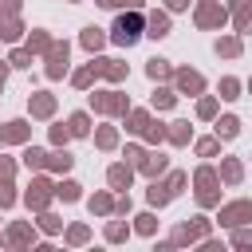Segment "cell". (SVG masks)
I'll use <instances>...</instances> for the list:
<instances>
[{"mask_svg":"<svg viewBox=\"0 0 252 252\" xmlns=\"http://www.w3.org/2000/svg\"><path fill=\"white\" fill-rule=\"evenodd\" d=\"M142 35V16L138 12H130V16H118V24H114V43H134Z\"/></svg>","mask_w":252,"mask_h":252,"instance_id":"obj_1","label":"cell"},{"mask_svg":"<svg viewBox=\"0 0 252 252\" xmlns=\"http://www.w3.org/2000/svg\"><path fill=\"white\" fill-rule=\"evenodd\" d=\"M91 106L102 110V114H126V98L118 91H102V94H91Z\"/></svg>","mask_w":252,"mask_h":252,"instance_id":"obj_2","label":"cell"},{"mask_svg":"<svg viewBox=\"0 0 252 252\" xmlns=\"http://www.w3.org/2000/svg\"><path fill=\"white\" fill-rule=\"evenodd\" d=\"M197 24H201V28H220V24H224V8H220L217 0H201V4H197Z\"/></svg>","mask_w":252,"mask_h":252,"instance_id":"obj_3","label":"cell"},{"mask_svg":"<svg viewBox=\"0 0 252 252\" xmlns=\"http://www.w3.org/2000/svg\"><path fill=\"white\" fill-rule=\"evenodd\" d=\"M244 220H252V201H232V205H224L220 209V224H244Z\"/></svg>","mask_w":252,"mask_h":252,"instance_id":"obj_4","label":"cell"},{"mask_svg":"<svg viewBox=\"0 0 252 252\" xmlns=\"http://www.w3.org/2000/svg\"><path fill=\"white\" fill-rule=\"evenodd\" d=\"M197 185H201L197 189V201L201 205H213L217 201V173L213 169H197Z\"/></svg>","mask_w":252,"mask_h":252,"instance_id":"obj_5","label":"cell"},{"mask_svg":"<svg viewBox=\"0 0 252 252\" xmlns=\"http://www.w3.org/2000/svg\"><path fill=\"white\" fill-rule=\"evenodd\" d=\"M47 51H51V55H47V59H51V63H47V75L59 79V75L67 71V43H51Z\"/></svg>","mask_w":252,"mask_h":252,"instance_id":"obj_6","label":"cell"},{"mask_svg":"<svg viewBox=\"0 0 252 252\" xmlns=\"http://www.w3.org/2000/svg\"><path fill=\"white\" fill-rule=\"evenodd\" d=\"M205 232H209V224H205V217H193V224H181L173 240H177V244H185V240H197V236H205Z\"/></svg>","mask_w":252,"mask_h":252,"instance_id":"obj_7","label":"cell"},{"mask_svg":"<svg viewBox=\"0 0 252 252\" xmlns=\"http://www.w3.org/2000/svg\"><path fill=\"white\" fill-rule=\"evenodd\" d=\"M177 87H181L185 94H201V91H205V79H201L197 71H177Z\"/></svg>","mask_w":252,"mask_h":252,"instance_id":"obj_8","label":"cell"},{"mask_svg":"<svg viewBox=\"0 0 252 252\" xmlns=\"http://www.w3.org/2000/svg\"><path fill=\"white\" fill-rule=\"evenodd\" d=\"M146 28H150L154 39H161V35H169V16H165V12H150V16H146Z\"/></svg>","mask_w":252,"mask_h":252,"instance_id":"obj_9","label":"cell"},{"mask_svg":"<svg viewBox=\"0 0 252 252\" xmlns=\"http://www.w3.org/2000/svg\"><path fill=\"white\" fill-rule=\"evenodd\" d=\"M47 197H51V185L39 177V181L28 189V205H32V209H43V205H47Z\"/></svg>","mask_w":252,"mask_h":252,"instance_id":"obj_10","label":"cell"},{"mask_svg":"<svg viewBox=\"0 0 252 252\" xmlns=\"http://www.w3.org/2000/svg\"><path fill=\"white\" fill-rule=\"evenodd\" d=\"M94 71L106 75V79H126V67L118 59H94Z\"/></svg>","mask_w":252,"mask_h":252,"instance_id":"obj_11","label":"cell"},{"mask_svg":"<svg viewBox=\"0 0 252 252\" xmlns=\"http://www.w3.org/2000/svg\"><path fill=\"white\" fill-rule=\"evenodd\" d=\"M24 138H28V122H20V118L0 130V142H24Z\"/></svg>","mask_w":252,"mask_h":252,"instance_id":"obj_12","label":"cell"},{"mask_svg":"<svg viewBox=\"0 0 252 252\" xmlns=\"http://www.w3.org/2000/svg\"><path fill=\"white\" fill-rule=\"evenodd\" d=\"M51 110H55V98L51 94H32V114L35 118H47Z\"/></svg>","mask_w":252,"mask_h":252,"instance_id":"obj_13","label":"cell"},{"mask_svg":"<svg viewBox=\"0 0 252 252\" xmlns=\"http://www.w3.org/2000/svg\"><path fill=\"white\" fill-rule=\"evenodd\" d=\"M102 43H106V35H102L94 24H91V28H83V47H87V51H98Z\"/></svg>","mask_w":252,"mask_h":252,"instance_id":"obj_14","label":"cell"},{"mask_svg":"<svg viewBox=\"0 0 252 252\" xmlns=\"http://www.w3.org/2000/svg\"><path fill=\"white\" fill-rule=\"evenodd\" d=\"M106 177H110V185H114V189H126V185H130V165H110V173H106Z\"/></svg>","mask_w":252,"mask_h":252,"instance_id":"obj_15","label":"cell"},{"mask_svg":"<svg viewBox=\"0 0 252 252\" xmlns=\"http://www.w3.org/2000/svg\"><path fill=\"white\" fill-rule=\"evenodd\" d=\"M169 197H173V185H169V181H165V185H158V181L150 185V205H165Z\"/></svg>","mask_w":252,"mask_h":252,"instance_id":"obj_16","label":"cell"},{"mask_svg":"<svg viewBox=\"0 0 252 252\" xmlns=\"http://www.w3.org/2000/svg\"><path fill=\"white\" fill-rule=\"evenodd\" d=\"M236 130H240V122H236L232 114H224V118L217 122V138H236Z\"/></svg>","mask_w":252,"mask_h":252,"instance_id":"obj_17","label":"cell"},{"mask_svg":"<svg viewBox=\"0 0 252 252\" xmlns=\"http://www.w3.org/2000/svg\"><path fill=\"white\" fill-rule=\"evenodd\" d=\"M220 177H224V181H232V185H236V181H240V177H244V169H240V161H236V158H228V161H224V165H220Z\"/></svg>","mask_w":252,"mask_h":252,"instance_id":"obj_18","label":"cell"},{"mask_svg":"<svg viewBox=\"0 0 252 252\" xmlns=\"http://www.w3.org/2000/svg\"><path fill=\"white\" fill-rule=\"evenodd\" d=\"M142 169H146L150 177H158V173L165 169V158H161V154H150V158H142Z\"/></svg>","mask_w":252,"mask_h":252,"instance_id":"obj_19","label":"cell"},{"mask_svg":"<svg viewBox=\"0 0 252 252\" xmlns=\"http://www.w3.org/2000/svg\"><path fill=\"white\" fill-rule=\"evenodd\" d=\"M8 240H12V244H28V240H32V228H28V224H12V228H8Z\"/></svg>","mask_w":252,"mask_h":252,"instance_id":"obj_20","label":"cell"},{"mask_svg":"<svg viewBox=\"0 0 252 252\" xmlns=\"http://www.w3.org/2000/svg\"><path fill=\"white\" fill-rule=\"evenodd\" d=\"M146 71H150V79H169V63L165 59H150Z\"/></svg>","mask_w":252,"mask_h":252,"instance_id":"obj_21","label":"cell"},{"mask_svg":"<svg viewBox=\"0 0 252 252\" xmlns=\"http://www.w3.org/2000/svg\"><path fill=\"white\" fill-rule=\"evenodd\" d=\"M169 138H173L177 146H185V142H189V122H173V126H169Z\"/></svg>","mask_w":252,"mask_h":252,"instance_id":"obj_22","label":"cell"},{"mask_svg":"<svg viewBox=\"0 0 252 252\" xmlns=\"http://www.w3.org/2000/svg\"><path fill=\"white\" fill-rule=\"evenodd\" d=\"M55 193H59L63 201H79V185H75V181H59V185H55Z\"/></svg>","mask_w":252,"mask_h":252,"instance_id":"obj_23","label":"cell"},{"mask_svg":"<svg viewBox=\"0 0 252 252\" xmlns=\"http://www.w3.org/2000/svg\"><path fill=\"white\" fill-rule=\"evenodd\" d=\"M110 209H114V201H110L106 193H94V197H91V213H110Z\"/></svg>","mask_w":252,"mask_h":252,"instance_id":"obj_24","label":"cell"},{"mask_svg":"<svg viewBox=\"0 0 252 252\" xmlns=\"http://www.w3.org/2000/svg\"><path fill=\"white\" fill-rule=\"evenodd\" d=\"M236 28H240V32H252V4L236 8Z\"/></svg>","mask_w":252,"mask_h":252,"instance_id":"obj_25","label":"cell"},{"mask_svg":"<svg viewBox=\"0 0 252 252\" xmlns=\"http://www.w3.org/2000/svg\"><path fill=\"white\" fill-rule=\"evenodd\" d=\"M43 47H51L47 32H32V39H28V51H43Z\"/></svg>","mask_w":252,"mask_h":252,"instance_id":"obj_26","label":"cell"},{"mask_svg":"<svg viewBox=\"0 0 252 252\" xmlns=\"http://www.w3.org/2000/svg\"><path fill=\"white\" fill-rule=\"evenodd\" d=\"M217 51L220 55H240V39H217Z\"/></svg>","mask_w":252,"mask_h":252,"instance_id":"obj_27","label":"cell"},{"mask_svg":"<svg viewBox=\"0 0 252 252\" xmlns=\"http://www.w3.org/2000/svg\"><path fill=\"white\" fill-rule=\"evenodd\" d=\"M98 71H94V63L91 67H83V71H75V87H91V79H94Z\"/></svg>","mask_w":252,"mask_h":252,"instance_id":"obj_28","label":"cell"},{"mask_svg":"<svg viewBox=\"0 0 252 252\" xmlns=\"http://www.w3.org/2000/svg\"><path fill=\"white\" fill-rule=\"evenodd\" d=\"M94 142H98V146H102V150H110V146H114V142H118V134H114V130H110V126H102V130H98V138H94Z\"/></svg>","mask_w":252,"mask_h":252,"instance_id":"obj_29","label":"cell"},{"mask_svg":"<svg viewBox=\"0 0 252 252\" xmlns=\"http://www.w3.org/2000/svg\"><path fill=\"white\" fill-rule=\"evenodd\" d=\"M24 161H28L32 169H39V165H47V154H43V150H28V154H24Z\"/></svg>","mask_w":252,"mask_h":252,"instance_id":"obj_30","label":"cell"},{"mask_svg":"<svg viewBox=\"0 0 252 252\" xmlns=\"http://www.w3.org/2000/svg\"><path fill=\"white\" fill-rule=\"evenodd\" d=\"M47 165L51 169H71V154H47Z\"/></svg>","mask_w":252,"mask_h":252,"instance_id":"obj_31","label":"cell"},{"mask_svg":"<svg viewBox=\"0 0 252 252\" xmlns=\"http://www.w3.org/2000/svg\"><path fill=\"white\" fill-rule=\"evenodd\" d=\"M236 91H240L236 79H220V98H236Z\"/></svg>","mask_w":252,"mask_h":252,"instance_id":"obj_32","label":"cell"},{"mask_svg":"<svg viewBox=\"0 0 252 252\" xmlns=\"http://www.w3.org/2000/svg\"><path fill=\"white\" fill-rule=\"evenodd\" d=\"M154 106H158V110L173 106V91H154Z\"/></svg>","mask_w":252,"mask_h":252,"instance_id":"obj_33","label":"cell"},{"mask_svg":"<svg viewBox=\"0 0 252 252\" xmlns=\"http://www.w3.org/2000/svg\"><path fill=\"white\" fill-rule=\"evenodd\" d=\"M146 122H150V118H146V110H134V114H130V130H134V134H142V130H146Z\"/></svg>","mask_w":252,"mask_h":252,"instance_id":"obj_34","label":"cell"},{"mask_svg":"<svg viewBox=\"0 0 252 252\" xmlns=\"http://www.w3.org/2000/svg\"><path fill=\"white\" fill-rule=\"evenodd\" d=\"M67 126H71V134H87V130H91V126H87V114H71Z\"/></svg>","mask_w":252,"mask_h":252,"instance_id":"obj_35","label":"cell"},{"mask_svg":"<svg viewBox=\"0 0 252 252\" xmlns=\"http://www.w3.org/2000/svg\"><path fill=\"white\" fill-rule=\"evenodd\" d=\"M67 138H71V126H63V122H59V126H51V142H55V146H63Z\"/></svg>","mask_w":252,"mask_h":252,"instance_id":"obj_36","label":"cell"},{"mask_svg":"<svg viewBox=\"0 0 252 252\" xmlns=\"http://www.w3.org/2000/svg\"><path fill=\"white\" fill-rule=\"evenodd\" d=\"M134 220H138V232H146V236H150V232L158 228V220H154L150 213H142V217H134Z\"/></svg>","mask_w":252,"mask_h":252,"instance_id":"obj_37","label":"cell"},{"mask_svg":"<svg viewBox=\"0 0 252 252\" xmlns=\"http://www.w3.org/2000/svg\"><path fill=\"white\" fill-rule=\"evenodd\" d=\"M0 35H4V39H16V35H20V24H16V20H0Z\"/></svg>","mask_w":252,"mask_h":252,"instance_id":"obj_38","label":"cell"},{"mask_svg":"<svg viewBox=\"0 0 252 252\" xmlns=\"http://www.w3.org/2000/svg\"><path fill=\"white\" fill-rule=\"evenodd\" d=\"M12 201H16V193H12V185H8V177H4V181H0V209H8Z\"/></svg>","mask_w":252,"mask_h":252,"instance_id":"obj_39","label":"cell"},{"mask_svg":"<svg viewBox=\"0 0 252 252\" xmlns=\"http://www.w3.org/2000/svg\"><path fill=\"white\" fill-rule=\"evenodd\" d=\"M12 67H32V51H12Z\"/></svg>","mask_w":252,"mask_h":252,"instance_id":"obj_40","label":"cell"},{"mask_svg":"<svg viewBox=\"0 0 252 252\" xmlns=\"http://www.w3.org/2000/svg\"><path fill=\"white\" fill-rule=\"evenodd\" d=\"M39 228H43V232H59V217L43 213V217H39Z\"/></svg>","mask_w":252,"mask_h":252,"instance_id":"obj_41","label":"cell"},{"mask_svg":"<svg viewBox=\"0 0 252 252\" xmlns=\"http://www.w3.org/2000/svg\"><path fill=\"white\" fill-rule=\"evenodd\" d=\"M197 114H201V118H213V114H217V102H213V98H201Z\"/></svg>","mask_w":252,"mask_h":252,"instance_id":"obj_42","label":"cell"},{"mask_svg":"<svg viewBox=\"0 0 252 252\" xmlns=\"http://www.w3.org/2000/svg\"><path fill=\"white\" fill-rule=\"evenodd\" d=\"M197 154H205V158H213V154H217V142H213V138H205V142H197Z\"/></svg>","mask_w":252,"mask_h":252,"instance_id":"obj_43","label":"cell"},{"mask_svg":"<svg viewBox=\"0 0 252 252\" xmlns=\"http://www.w3.org/2000/svg\"><path fill=\"white\" fill-rule=\"evenodd\" d=\"M106 236H110V240H122V236H126V224H122V220H114V224L106 228Z\"/></svg>","mask_w":252,"mask_h":252,"instance_id":"obj_44","label":"cell"},{"mask_svg":"<svg viewBox=\"0 0 252 252\" xmlns=\"http://www.w3.org/2000/svg\"><path fill=\"white\" fill-rule=\"evenodd\" d=\"M67 240H71V244H83V240H87V228H83V224H75V228L67 232Z\"/></svg>","mask_w":252,"mask_h":252,"instance_id":"obj_45","label":"cell"},{"mask_svg":"<svg viewBox=\"0 0 252 252\" xmlns=\"http://www.w3.org/2000/svg\"><path fill=\"white\" fill-rule=\"evenodd\" d=\"M98 4H102V8H122V4H126V8H138V0H98Z\"/></svg>","mask_w":252,"mask_h":252,"instance_id":"obj_46","label":"cell"},{"mask_svg":"<svg viewBox=\"0 0 252 252\" xmlns=\"http://www.w3.org/2000/svg\"><path fill=\"white\" fill-rule=\"evenodd\" d=\"M232 240H236V244H240V248H248V244H252V232H244V228H240V232H236V236H232Z\"/></svg>","mask_w":252,"mask_h":252,"instance_id":"obj_47","label":"cell"},{"mask_svg":"<svg viewBox=\"0 0 252 252\" xmlns=\"http://www.w3.org/2000/svg\"><path fill=\"white\" fill-rule=\"evenodd\" d=\"M12 169H16V165H12L8 158H0V181H4V177H12Z\"/></svg>","mask_w":252,"mask_h":252,"instance_id":"obj_48","label":"cell"},{"mask_svg":"<svg viewBox=\"0 0 252 252\" xmlns=\"http://www.w3.org/2000/svg\"><path fill=\"white\" fill-rule=\"evenodd\" d=\"M0 12H8V16H12V12H16V0H0Z\"/></svg>","mask_w":252,"mask_h":252,"instance_id":"obj_49","label":"cell"},{"mask_svg":"<svg viewBox=\"0 0 252 252\" xmlns=\"http://www.w3.org/2000/svg\"><path fill=\"white\" fill-rule=\"evenodd\" d=\"M165 4H169L173 12H181V8H189V0H165Z\"/></svg>","mask_w":252,"mask_h":252,"instance_id":"obj_50","label":"cell"},{"mask_svg":"<svg viewBox=\"0 0 252 252\" xmlns=\"http://www.w3.org/2000/svg\"><path fill=\"white\" fill-rule=\"evenodd\" d=\"M244 4H252V0H228V8H244Z\"/></svg>","mask_w":252,"mask_h":252,"instance_id":"obj_51","label":"cell"},{"mask_svg":"<svg viewBox=\"0 0 252 252\" xmlns=\"http://www.w3.org/2000/svg\"><path fill=\"white\" fill-rule=\"evenodd\" d=\"M0 87H4V63H0Z\"/></svg>","mask_w":252,"mask_h":252,"instance_id":"obj_52","label":"cell"},{"mask_svg":"<svg viewBox=\"0 0 252 252\" xmlns=\"http://www.w3.org/2000/svg\"><path fill=\"white\" fill-rule=\"evenodd\" d=\"M71 4H75V0H71Z\"/></svg>","mask_w":252,"mask_h":252,"instance_id":"obj_53","label":"cell"}]
</instances>
